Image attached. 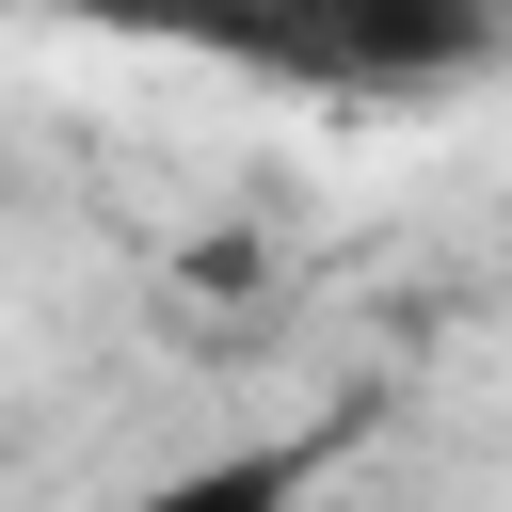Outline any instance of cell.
<instances>
[{"mask_svg":"<svg viewBox=\"0 0 512 512\" xmlns=\"http://www.w3.org/2000/svg\"><path fill=\"white\" fill-rule=\"evenodd\" d=\"M304 432H272V448H208V464H176V480H144L128 512H304Z\"/></svg>","mask_w":512,"mask_h":512,"instance_id":"6da1fadb","label":"cell"}]
</instances>
